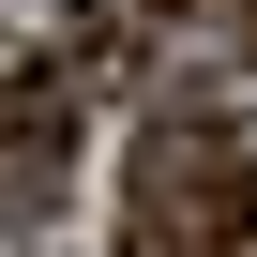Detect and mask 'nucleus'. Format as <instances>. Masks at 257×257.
<instances>
[{"label": "nucleus", "instance_id": "1", "mask_svg": "<svg viewBox=\"0 0 257 257\" xmlns=\"http://www.w3.org/2000/svg\"><path fill=\"white\" fill-rule=\"evenodd\" d=\"M257 242V152L227 137V106L167 91L137 121V182H121V257H242Z\"/></svg>", "mask_w": 257, "mask_h": 257}, {"label": "nucleus", "instance_id": "2", "mask_svg": "<svg viewBox=\"0 0 257 257\" xmlns=\"http://www.w3.org/2000/svg\"><path fill=\"white\" fill-rule=\"evenodd\" d=\"M76 182V76L61 61H0V227H46Z\"/></svg>", "mask_w": 257, "mask_h": 257}]
</instances>
